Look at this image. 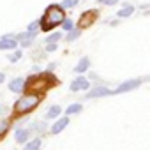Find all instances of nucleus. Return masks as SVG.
I'll return each mask as SVG.
<instances>
[{
  "label": "nucleus",
  "mask_w": 150,
  "mask_h": 150,
  "mask_svg": "<svg viewBox=\"0 0 150 150\" xmlns=\"http://www.w3.org/2000/svg\"><path fill=\"white\" fill-rule=\"evenodd\" d=\"M81 110H83V106H81L80 103H74V104L67 106V110H65V117H69V115H76V113H80Z\"/></svg>",
  "instance_id": "16"
},
{
  "label": "nucleus",
  "mask_w": 150,
  "mask_h": 150,
  "mask_svg": "<svg viewBox=\"0 0 150 150\" xmlns=\"http://www.w3.org/2000/svg\"><path fill=\"white\" fill-rule=\"evenodd\" d=\"M97 2H99V4H106V2H108V0H97Z\"/></svg>",
  "instance_id": "30"
},
{
  "label": "nucleus",
  "mask_w": 150,
  "mask_h": 150,
  "mask_svg": "<svg viewBox=\"0 0 150 150\" xmlns=\"http://www.w3.org/2000/svg\"><path fill=\"white\" fill-rule=\"evenodd\" d=\"M18 46V41L14 39V35H6L0 39V50H14Z\"/></svg>",
  "instance_id": "10"
},
{
  "label": "nucleus",
  "mask_w": 150,
  "mask_h": 150,
  "mask_svg": "<svg viewBox=\"0 0 150 150\" xmlns=\"http://www.w3.org/2000/svg\"><path fill=\"white\" fill-rule=\"evenodd\" d=\"M2 111H6V106H0V115H2Z\"/></svg>",
  "instance_id": "29"
},
{
  "label": "nucleus",
  "mask_w": 150,
  "mask_h": 150,
  "mask_svg": "<svg viewBox=\"0 0 150 150\" xmlns=\"http://www.w3.org/2000/svg\"><path fill=\"white\" fill-rule=\"evenodd\" d=\"M78 90H90V83H88L87 78L80 76L71 83V92H78Z\"/></svg>",
  "instance_id": "8"
},
{
  "label": "nucleus",
  "mask_w": 150,
  "mask_h": 150,
  "mask_svg": "<svg viewBox=\"0 0 150 150\" xmlns=\"http://www.w3.org/2000/svg\"><path fill=\"white\" fill-rule=\"evenodd\" d=\"M64 21H65V11H64V7L58 6V4L48 6L46 11H44V14H42V18L39 20L41 30H44V32H51V28L62 25Z\"/></svg>",
  "instance_id": "1"
},
{
  "label": "nucleus",
  "mask_w": 150,
  "mask_h": 150,
  "mask_svg": "<svg viewBox=\"0 0 150 150\" xmlns=\"http://www.w3.org/2000/svg\"><path fill=\"white\" fill-rule=\"evenodd\" d=\"M78 2H80V0H64V2H62V7H64V9H72V7L78 6Z\"/></svg>",
  "instance_id": "21"
},
{
  "label": "nucleus",
  "mask_w": 150,
  "mask_h": 150,
  "mask_svg": "<svg viewBox=\"0 0 150 150\" xmlns=\"http://www.w3.org/2000/svg\"><path fill=\"white\" fill-rule=\"evenodd\" d=\"M97 18H99V11H97V9H88V11H85L83 14H80L76 25H78L80 30H83V28H90V27L97 21Z\"/></svg>",
  "instance_id": "4"
},
{
  "label": "nucleus",
  "mask_w": 150,
  "mask_h": 150,
  "mask_svg": "<svg viewBox=\"0 0 150 150\" xmlns=\"http://www.w3.org/2000/svg\"><path fill=\"white\" fill-rule=\"evenodd\" d=\"M139 85H141V80H127L122 85H118L115 90H111V94H124V92H129V90L138 88Z\"/></svg>",
  "instance_id": "5"
},
{
  "label": "nucleus",
  "mask_w": 150,
  "mask_h": 150,
  "mask_svg": "<svg viewBox=\"0 0 150 150\" xmlns=\"http://www.w3.org/2000/svg\"><path fill=\"white\" fill-rule=\"evenodd\" d=\"M55 50H57V44H55V42L46 44V51H55Z\"/></svg>",
  "instance_id": "25"
},
{
  "label": "nucleus",
  "mask_w": 150,
  "mask_h": 150,
  "mask_svg": "<svg viewBox=\"0 0 150 150\" xmlns=\"http://www.w3.org/2000/svg\"><path fill=\"white\" fill-rule=\"evenodd\" d=\"M67 125H69V118H67V117H62V118H58V120L51 125L50 132H51V134H58V132H62Z\"/></svg>",
  "instance_id": "9"
},
{
  "label": "nucleus",
  "mask_w": 150,
  "mask_h": 150,
  "mask_svg": "<svg viewBox=\"0 0 150 150\" xmlns=\"http://www.w3.org/2000/svg\"><path fill=\"white\" fill-rule=\"evenodd\" d=\"M53 69H55V64H50V65H48V69H46V71H48V72H51V71H53Z\"/></svg>",
  "instance_id": "27"
},
{
  "label": "nucleus",
  "mask_w": 150,
  "mask_h": 150,
  "mask_svg": "<svg viewBox=\"0 0 150 150\" xmlns=\"http://www.w3.org/2000/svg\"><path fill=\"white\" fill-rule=\"evenodd\" d=\"M80 34H81V30H80V28H72L71 32H67V35H65V41H67V42L76 41V39L80 37Z\"/></svg>",
  "instance_id": "18"
},
{
  "label": "nucleus",
  "mask_w": 150,
  "mask_h": 150,
  "mask_svg": "<svg viewBox=\"0 0 150 150\" xmlns=\"http://www.w3.org/2000/svg\"><path fill=\"white\" fill-rule=\"evenodd\" d=\"M115 4H118V0H108L106 2V6H115Z\"/></svg>",
  "instance_id": "26"
},
{
  "label": "nucleus",
  "mask_w": 150,
  "mask_h": 150,
  "mask_svg": "<svg viewBox=\"0 0 150 150\" xmlns=\"http://www.w3.org/2000/svg\"><path fill=\"white\" fill-rule=\"evenodd\" d=\"M21 57H23V51H21V50H16V51L9 53V57H7V58H9V62H13V64H14V62H18Z\"/></svg>",
  "instance_id": "19"
},
{
  "label": "nucleus",
  "mask_w": 150,
  "mask_h": 150,
  "mask_svg": "<svg viewBox=\"0 0 150 150\" xmlns=\"http://www.w3.org/2000/svg\"><path fill=\"white\" fill-rule=\"evenodd\" d=\"M60 39H62V34H60V32H53L51 35H48L46 44H50V42H55V44H57V41H60Z\"/></svg>",
  "instance_id": "20"
},
{
  "label": "nucleus",
  "mask_w": 150,
  "mask_h": 150,
  "mask_svg": "<svg viewBox=\"0 0 150 150\" xmlns=\"http://www.w3.org/2000/svg\"><path fill=\"white\" fill-rule=\"evenodd\" d=\"M41 145H42V139H41V138H34V139H30V141L25 143L23 150H39Z\"/></svg>",
  "instance_id": "15"
},
{
  "label": "nucleus",
  "mask_w": 150,
  "mask_h": 150,
  "mask_svg": "<svg viewBox=\"0 0 150 150\" xmlns=\"http://www.w3.org/2000/svg\"><path fill=\"white\" fill-rule=\"evenodd\" d=\"M37 28H41V23H39L37 20H35V21H32V23L27 27V30H28V32H35Z\"/></svg>",
  "instance_id": "23"
},
{
  "label": "nucleus",
  "mask_w": 150,
  "mask_h": 150,
  "mask_svg": "<svg viewBox=\"0 0 150 150\" xmlns=\"http://www.w3.org/2000/svg\"><path fill=\"white\" fill-rule=\"evenodd\" d=\"M62 28H64L65 32H71V30L74 28V23H72V20H69V18H65V21L62 23Z\"/></svg>",
  "instance_id": "22"
},
{
  "label": "nucleus",
  "mask_w": 150,
  "mask_h": 150,
  "mask_svg": "<svg viewBox=\"0 0 150 150\" xmlns=\"http://www.w3.org/2000/svg\"><path fill=\"white\" fill-rule=\"evenodd\" d=\"M60 113H62V108H60L58 104H55V106H51V108L46 111L44 118H48V120H51V118H58V117H60Z\"/></svg>",
  "instance_id": "14"
},
{
  "label": "nucleus",
  "mask_w": 150,
  "mask_h": 150,
  "mask_svg": "<svg viewBox=\"0 0 150 150\" xmlns=\"http://www.w3.org/2000/svg\"><path fill=\"white\" fill-rule=\"evenodd\" d=\"M88 67H90V58L88 57H83V58H80V62L76 64V67H74V72L83 74L85 71H88Z\"/></svg>",
  "instance_id": "12"
},
{
  "label": "nucleus",
  "mask_w": 150,
  "mask_h": 150,
  "mask_svg": "<svg viewBox=\"0 0 150 150\" xmlns=\"http://www.w3.org/2000/svg\"><path fill=\"white\" fill-rule=\"evenodd\" d=\"M9 90L11 92H16V94H21L25 90V80L23 78H14L9 81Z\"/></svg>",
  "instance_id": "11"
},
{
  "label": "nucleus",
  "mask_w": 150,
  "mask_h": 150,
  "mask_svg": "<svg viewBox=\"0 0 150 150\" xmlns=\"http://www.w3.org/2000/svg\"><path fill=\"white\" fill-rule=\"evenodd\" d=\"M4 80H6V76H4V72H0V83H4Z\"/></svg>",
  "instance_id": "28"
},
{
  "label": "nucleus",
  "mask_w": 150,
  "mask_h": 150,
  "mask_svg": "<svg viewBox=\"0 0 150 150\" xmlns=\"http://www.w3.org/2000/svg\"><path fill=\"white\" fill-rule=\"evenodd\" d=\"M16 41H20V44L23 46V48H28V46H32V42L35 41V32H21V34H18L16 37H14Z\"/></svg>",
  "instance_id": "7"
},
{
  "label": "nucleus",
  "mask_w": 150,
  "mask_h": 150,
  "mask_svg": "<svg viewBox=\"0 0 150 150\" xmlns=\"http://www.w3.org/2000/svg\"><path fill=\"white\" fill-rule=\"evenodd\" d=\"M132 13H134V7H132V6H124V7H122L118 13H117V16L122 20V18H129Z\"/></svg>",
  "instance_id": "17"
},
{
  "label": "nucleus",
  "mask_w": 150,
  "mask_h": 150,
  "mask_svg": "<svg viewBox=\"0 0 150 150\" xmlns=\"http://www.w3.org/2000/svg\"><path fill=\"white\" fill-rule=\"evenodd\" d=\"M53 83H55V78H53L51 72H46V74H32L30 78L25 80V90L27 92H32V94H42L50 87H53Z\"/></svg>",
  "instance_id": "2"
},
{
  "label": "nucleus",
  "mask_w": 150,
  "mask_h": 150,
  "mask_svg": "<svg viewBox=\"0 0 150 150\" xmlns=\"http://www.w3.org/2000/svg\"><path fill=\"white\" fill-rule=\"evenodd\" d=\"M111 90L104 85H96L94 88H90L87 92V99H97V97H104V96H110Z\"/></svg>",
  "instance_id": "6"
},
{
  "label": "nucleus",
  "mask_w": 150,
  "mask_h": 150,
  "mask_svg": "<svg viewBox=\"0 0 150 150\" xmlns=\"http://www.w3.org/2000/svg\"><path fill=\"white\" fill-rule=\"evenodd\" d=\"M7 132V124L4 122V124H0V136H4Z\"/></svg>",
  "instance_id": "24"
},
{
  "label": "nucleus",
  "mask_w": 150,
  "mask_h": 150,
  "mask_svg": "<svg viewBox=\"0 0 150 150\" xmlns=\"http://www.w3.org/2000/svg\"><path fill=\"white\" fill-rule=\"evenodd\" d=\"M30 132H32V129H16V132H14V139H16L18 143H23V141L27 143Z\"/></svg>",
  "instance_id": "13"
},
{
  "label": "nucleus",
  "mask_w": 150,
  "mask_h": 150,
  "mask_svg": "<svg viewBox=\"0 0 150 150\" xmlns=\"http://www.w3.org/2000/svg\"><path fill=\"white\" fill-rule=\"evenodd\" d=\"M41 94H32V92H27L23 94L13 106V111L16 117H21V115H27L30 113L32 110H35L39 104H41Z\"/></svg>",
  "instance_id": "3"
}]
</instances>
